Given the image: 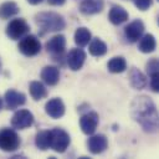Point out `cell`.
<instances>
[{"label": "cell", "mask_w": 159, "mask_h": 159, "mask_svg": "<svg viewBox=\"0 0 159 159\" xmlns=\"http://www.w3.org/2000/svg\"><path fill=\"white\" fill-rule=\"evenodd\" d=\"M144 24L142 20H134L132 22H129L125 27H124V35L125 39L129 42H137L144 34Z\"/></svg>", "instance_id": "cell-8"}, {"label": "cell", "mask_w": 159, "mask_h": 159, "mask_svg": "<svg viewBox=\"0 0 159 159\" xmlns=\"http://www.w3.org/2000/svg\"><path fill=\"white\" fill-rule=\"evenodd\" d=\"M67 65L72 71H78L82 68L84 61H86V52L82 48H72L67 57H66Z\"/></svg>", "instance_id": "cell-10"}, {"label": "cell", "mask_w": 159, "mask_h": 159, "mask_svg": "<svg viewBox=\"0 0 159 159\" xmlns=\"http://www.w3.org/2000/svg\"><path fill=\"white\" fill-rule=\"evenodd\" d=\"M20 147V137L11 128L0 129V149L2 152H15Z\"/></svg>", "instance_id": "cell-3"}, {"label": "cell", "mask_w": 159, "mask_h": 159, "mask_svg": "<svg viewBox=\"0 0 159 159\" xmlns=\"http://www.w3.org/2000/svg\"><path fill=\"white\" fill-rule=\"evenodd\" d=\"M89 53L94 57H101V56H104L107 53V45L98 37H94V39H91V43H89Z\"/></svg>", "instance_id": "cell-21"}, {"label": "cell", "mask_w": 159, "mask_h": 159, "mask_svg": "<svg viewBox=\"0 0 159 159\" xmlns=\"http://www.w3.org/2000/svg\"><path fill=\"white\" fill-rule=\"evenodd\" d=\"M19 51L27 57H32L36 56L37 53H40L41 51V42L39 41V39L34 35H25L22 39H20L19 45H17Z\"/></svg>", "instance_id": "cell-4"}, {"label": "cell", "mask_w": 159, "mask_h": 159, "mask_svg": "<svg viewBox=\"0 0 159 159\" xmlns=\"http://www.w3.org/2000/svg\"><path fill=\"white\" fill-rule=\"evenodd\" d=\"M149 77H150V83L149 84H150L152 91L153 92H158L159 91V77H158V72L149 75Z\"/></svg>", "instance_id": "cell-27"}, {"label": "cell", "mask_w": 159, "mask_h": 159, "mask_svg": "<svg viewBox=\"0 0 159 159\" xmlns=\"http://www.w3.org/2000/svg\"><path fill=\"white\" fill-rule=\"evenodd\" d=\"M29 91H30L31 97L35 101H41V99H43L47 96V89H46L45 84L41 83L40 81H32V82H30Z\"/></svg>", "instance_id": "cell-20"}, {"label": "cell", "mask_w": 159, "mask_h": 159, "mask_svg": "<svg viewBox=\"0 0 159 159\" xmlns=\"http://www.w3.org/2000/svg\"><path fill=\"white\" fill-rule=\"evenodd\" d=\"M0 68H1V61H0Z\"/></svg>", "instance_id": "cell-32"}, {"label": "cell", "mask_w": 159, "mask_h": 159, "mask_svg": "<svg viewBox=\"0 0 159 159\" xmlns=\"http://www.w3.org/2000/svg\"><path fill=\"white\" fill-rule=\"evenodd\" d=\"M65 47H66V39L63 35H56L46 42V51L51 53L53 57L62 55Z\"/></svg>", "instance_id": "cell-13"}, {"label": "cell", "mask_w": 159, "mask_h": 159, "mask_svg": "<svg viewBox=\"0 0 159 159\" xmlns=\"http://www.w3.org/2000/svg\"><path fill=\"white\" fill-rule=\"evenodd\" d=\"M47 2L52 6H61L66 2V0H47Z\"/></svg>", "instance_id": "cell-29"}, {"label": "cell", "mask_w": 159, "mask_h": 159, "mask_svg": "<svg viewBox=\"0 0 159 159\" xmlns=\"http://www.w3.org/2000/svg\"><path fill=\"white\" fill-rule=\"evenodd\" d=\"M35 21L41 30V35L46 32H57L66 27V21L63 16L53 11L39 12L35 16Z\"/></svg>", "instance_id": "cell-2"}, {"label": "cell", "mask_w": 159, "mask_h": 159, "mask_svg": "<svg viewBox=\"0 0 159 159\" xmlns=\"http://www.w3.org/2000/svg\"><path fill=\"white\" fill-rule=\"evenodd\" d=\"M19 11L20 9L15 1H5L0 5V17L4 20L15 16L16 14H19Z\"/></svg>", "instance_id": "cell-22"}, {"label": "cell", "mask_w": 159, "mask_h": 159, "mask_svg": "<svg viewBox=\"0 0 159 159\" xmlns=\"http://www.w3.org/2000/svg\"><path fill=\"white\" fill-rule=\"evenodd\" d=\"M132 117L147 133L158 130V112L154 102L147 96L135 97L132 102Z\"/></svg>", "instance_id": "cell-1"}, {"label": "cell", "mask_w": 159, "mask_h": 159, "mask_svg": "<svg viewBox=\"0 0 159 159\" xmlns=\"http://www.w3.org/2000/svg\"><path fill=\"white\" fill-rule=\"evenodd\" d=\"M1 108H2V99H1V97H0V111H1Z\"/></svg>", "instance_id": "cell-31"}, {"label": "cell", "mask_w": 159, "mask_h": 159, "mask_svg": "<svg viewBox=\"0 0 159 159\" xmlns=\"http://www.w3.org/2000/svg\"><path fill=\"white\" fill-rule=\"evenodd\" d=\"M133 2L140 11H145L152 6L153 0H133Z\"/></svg>", "instance_id": "cell-26"}, {"label": "cell", "mask_w": 159, "mask_h": 159, "mask_svg": "<svg viewBox=\"0 0 159 159\" xmlns=\"http://www.w3.org/2000/svg\"><path fill=\"white\" fill-rule=\"evenodd\" d=\"M97 125H98V114L96 112H87L80 119L81 130L87 135L93 134L97 129Z\"/></svg>", "instance_id": "cell-9"}, {"label": "cell", "mask_w": 159, "mask_h": 159, "mask_svg": "<svg viewBox=\"0 0 159 159\" xmlns=\"http://www.w3.org/2000/svg\"><path fill=\"white\" fill-rule=\"evenodd\" d=\"M107 68L109 72L112 73H122L125 71L127 68V62L124 60V57L122 56H116L113 58H111L108 61V65H107Z\"/></svg>", "instance_id": "cell-23"}, {"label": "cell", "mask_w": 159, "mask_h": 159, "mask_svg": "<svg viewBox=\"0 0 159 159\" xmlns=\"http://www.w3.org/2000/svg\"><path fill=\"white\" fill-rule=\"evenodd\" d=\"M104 0H83L80 4V11L83 15H94L103 10Z\"/></svg>", "instance_id": "cell-15"}, {"label": "cell", "mask_w": 159, "mask_h": 159, "mask_svg": "<svg viewBox=\"0 0 159 159\" xmlns=\"http://www.w3.org/2000/svg\"><path fill=\"white\" fill-rule=\"evenodd\" d=\"M29 4H31V5H37V4H40L42 0H26Z\"/></svg>", "instance_id": "cell-30"}, {"label": "cell", "mask_w": 159, "mask_h": 159, "mask_svg": "<svg viewBox=\"0 0 159 159\" xmlns=\"http://www.w3.org/2000/svg\"><path fill=\"white\" fill-rule=\"evenodd\" d=\"M32 123H34V116L27 109H19L17 112L14 113L11 118V125L19 130L31 127Z\"/></svg>", "instance_id": "cell-7"}, {"label": "cell", "mask_w": 159, "mask_h": 159, "mask_svg": "<svg viewBox=\"0 0 159 159\" xmlns=\"http://www.w3.org/2000/svg\"><path fill=\"white\" fill-rule=\"evenodd\" d=\"M42 81L48 86H55L60 81V71L56 66H46L41 71Z\"/></svg>", "instance_id": "cell-16"}, {"label": "cell", "mask_w": 159, "mask_h": 159, "mask_svg": "<svg viewBox=\"0 0 159 159\" xmlns=\"http://www.w3.org/2000/svg\"><path fill=\"white\" fill-rule=\"evenodd\" d=\"M158 67H159L158 60H157V58H152V60L147 63V72H148V75H152V73L158 72Z\"/></svg>", "instance_id": "cell-28"}, {"label": "cell", "mask_w": 159, "mask_h": 159, "mask_svg": "<svg viewBox=\"0 0 159 159\" xmlns=\"http://www.w3.org/2000/svg\"><path fill=\"white\" fill-rule=\"evenodd\" d=\"M129 82L135 89H143L148 84L145 75L135 67L130 68V71H129Z\"/></svg>", "instance_id": "cell-17"}, {"label": "cell", "mask_w": 159, "mask_h": 159, "mask_svg": "<svg viewBox=\"0 0 159 159\" xmlns=\"http://www.w3.org/2000/svg\"><path fill=\"white\" fill-rule=\"evenodd\" d=\"M87 147L92 154H101L107 149L108 140L103 134H91V137L87 140Z\"/></svg>", "instance_id": "cell-12"}, {"label": "cell", "mask_w": 159, "mask_h": 159, "mask_svg": "<svg viewBox=\"0 0 159 159\" xmlns=\"http://www.w3.org/2000/svg\"><path fill=\"white\" fill-rule=\"evenodd\" d=\"M45 112L53 119H58L65 114V103L61 98H52L45 104Z\"/></svg>", "instance_id": "cell-14"}, {"label": "cell", "mask_w": 159, "mask_h": 159, "mask_svg": "<svg viewBox=\"0 0 159 159\" xmlns=\"http://www.w3.org/2000/svg\"><path fill=\"white\" fill-rule=\"evenodd\" d=\"M5 32L11 40H20L30 32V26L24 19H12L7 24Z\"/></svg>", "instance_id": "cell-6"}, {"label": "cell", "mask_w": 159, "mask_h": 159, "mask_svg": "<svg viewBox=\"0 0 159 159\" xmlns=\"http://www.w3.org/2000/svg\"><path fill=\"white\" fill-rule=\"evenodd\" d=\"M108 20L113 25H120L128 20V12L118 5H114L108 12Z\"/></svg>", "instance_id": "cell-18"}, {"label": "cell", "mask_w": 159, "mask_h": 159, "mask_svg": "<svg viewBox=\"0 0 159 159\" xmlns=\"http://www.w3.org/2000/svg\"><path fill=\"white\" fill-rule=\"evenodd\" d=\"M50 143H51V130H40L36 134L35 144L40 150L50 149Z\"/></svg>", "instance_id": "cell-24"}, {"label": "cell", "mask_w": 159, "mask_h": 159, "mask_svg": "<svg viewBox=\"0 0 159 159\" xmlns=\"http://www.w3.org/2000/svg\"><path fill=\"white\" fill-rule=\"evenodd\" d=\"M139 43H138V50L143 53H150L155 50L157 47V41H155V37L152 35V34H147V35H143L139 40Z\"/></svg>", "instance_id": "cell-19"}, {"label": "cell", "mask_w": 159, "mask_h": 159, "mask_svg": "<svg viewBox=\"0 0 159 159\" xmlns=\"http://www.w3.org/2000/svg\"><path fill=\"white\" fill-rule=\"evenodd\" d=\"M5 106L7 109H16L26 103V96L22 92H17L15 89H9L5 92Z\"/></svg>", "instance_id": "cell-11"}, {"label": "cell", "mask_w": 159, "mask_h": 159, "mask_svg": "<svg viewBox=\"0 0 159 159\" xmlns=\"http://www.w3.org/2000/svg\"><path fill=\"white\" fill-rule=\"evenodd\" d=\"M91 39H92V35L89 30L86 27H78L75 32V42L78 47H84L86 45H88Z\"/></svg>", "instance_id": "cell-25"}, {"label": "cell", "mask_w": 159, "mask_h": 159, "mask_svg": "<svg viewBox=\"0 0 159 159\" xmlns=\"http://www.w3.org/2000/svg\"><path fill=\"white\" fill-rule=\"evenodd\" d=\"M71 143L68 133L61 128H53L51 130V143L50 148L57 153H65Z\"/></svg>", "instance_id": "cell-5"}]
</instances>
